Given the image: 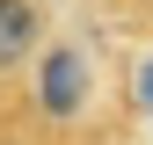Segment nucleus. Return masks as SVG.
<instances>
[{
    "label": "nucleus",
    "mask_w": 153,
    "mask_h": 145,
    "mask_svg": "<svg viewBox=\"0 0 153 145\" xmlns=\"http://www.w3.org/2000/svg\"><path fill=\"white\" fill-rule=\"evenodd\" d=\"M95 94V58L80 44H51L44 51V65H36V109H44L51 123H66V116H80Z\"/></svg>",
    "instance_id": "obj_1"
},
{
    "label": "nucleus",
    "mask_w": 153,
    "mask_h": 145,
    "mask_svg": "<svg viewBox=\"0 0 153 145\" xmlns=\"http://www.w3.org/2000/svg\"><path fill=\"white\" fill-rule=\"evenodd\" d=\"M36 36H44V15H36V0H0V72H15L36 51Z\"/></svg>",
    "instance_id": "obj_2"
},
{
    "label": "nucleus",
    "mask_w": 153,
    "mask_h": 145,
    "mask_svg": "<svg viewBox=\"0 0 153 145\" xmlns=\"http://www.w3.org/2000/svg\"><path fill=\"white\" fill-rule=\"evenodd\" d=\"M131 94H139V109H153V58L131 65Z\"/></svg>",
    "instance_id": "obj_3"
}]
</instances>
